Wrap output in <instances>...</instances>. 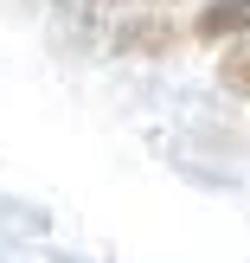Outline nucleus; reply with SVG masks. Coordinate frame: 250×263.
<instances>
[{"label": "nucleus", "instance_id": "nucleus-1", "mask_svg": "<svg viewBox=\"0 0 250 263\" xmlns=\"http://www.w3.org/2000/svg\"><path fill=\"white\" fill-rule=\"evenodd\" d=\"M174 45H180V26L167 13H135L116 26V51H128V58H167Z\"/></svg>", "mask_w": 250, "mask_h": 263}, {"label": "nucleus", "instance_id": "nucleus-2", "mask_svg": "<svg viewBox=\"0 0 250 263\" xmlns=\"http://www.w3.org/2000/svg\"><path fill=\"white\" fill-rule=\"evenodd\" d=\"M193 39L199 45H238V39H250V0H205L193 13Z\"/></svg>", "mask_w": 250, "mask_h": 263}, {"label": "nucleus", "instance_id": "nucleus-3", "mask_svg": "<svg viewBox=\"0 0 250 263\" xmlns=\"http://www.w3.org/2000/svg\"><path fill=\"white\" fill-rule=\"evenodd\" d=\"M218 84H225L231 97H250V39H238V45L218 51Z\"/></svg>", "mask_w": 250, "mask_h": 263}, {"label": "nucleus", "instance_id": "nucleus-4", "mask_svg": "<svg viewBox=\"0 0 250 263\" xmlns=\"http://www.w3.org/2000/svg\"><path fill=\"white\" fill-rule=\"evenodd\" d=\"M148 7H167V0H148Z\"/></svg>", "mask_w": 250, "mask_h": 263}]
</instances>
